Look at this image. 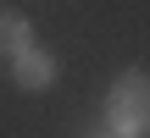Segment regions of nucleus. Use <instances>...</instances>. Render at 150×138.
<instances>
[{"label": "nucleus", "instance_id": "nucleus-1", "mask_svg": "<svg viewBox=\"0 0 150 138\" xmlns=\"http://www.w3.org/2000/svg\"><path fill=\"white\" fill-rule=\"evenodd\" d=\"M106 127L117 138H145L150 133V72L128 66L106 89Z\"/></svg>", "mask_w": 150, "mask_h": 138}, {"label": "nucleus", "instance_id": "nucleus-2", "mask_svg": "<svg viewBox=\"0 0 150 138\" xmlns=\"http://www.w3.org/2000/svg\"><path fill=\"white\" fill-rule=\"evenodd\" d=\"M6 66H11V83H17L22 94H45V89L56 83V72H61V61H56L45 44H28V50H22L17 61H6Z\"/></svg>", "mask_w": 150, "mask_h": 138}, {"label": "nucleus", "instance_id": "nucleus-3", "mask_svg": "<svg viewBox=\"0 0 150 138\" xmlns=\"http://www.w3.org/2000/svg\"><path fill=\"white\" fill-rule=\"evenodd\" d=\"M28 44H39V39H33V22H28L22 11H6V6H0V55L17 61Z\"/></svg>", "mask_w": 150, "mask_h": 138}, {"label": "nucleus", "instance_id": "nucleus-4", "mask_svg": "<svg viewBox=\"0 0 150 138\" xmlns=\"http://www.w3.org/2000/svg\"><path fill=\"white\" fill-rule=\"evenodd\" d=\"M78 138H117L111 127H89V133H78Z\"/></svg>", "mask_w": 150, "mask_h": 138}]
</instances>
